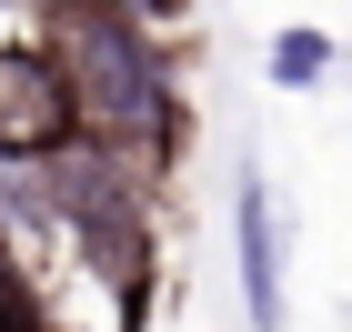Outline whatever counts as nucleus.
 I'll use <instances>...</instances> for the list:
<instances>
[{
	"label": "nucleus",
	"instance_id": "3",
	"mask_svg": "<svg viewBox=\"0 0 352 332\" xmlns=\"http://www.w3.org/2000/svg\"><path fill=\"white\" fill-rule=\"evenodd\" d=\"M232 262H242L252 332H282L292 322V252H282V201H272L252 171H242V192H232Z\"/></svg>",
	"mask_w": 352,
	"mask_h": 332
},
{
	"label": "nucleus",
	"instance_id": "1",
	"mask_svg": "<svg viewBox=\"0 0 352 332\" xmlns=\"http://www.w3.org/2000/svg\"><path fill=\"white\" fill-rule=\"evenodd\" d=\"M41 41H51L60 81L81 101V131L131 141V151H171L182 91H171V60L151 41V10H131V0H51Z\"/></svg>",
	"mask_w": 352,
	"mask_h": 332
},
{
	"label": "nucleus",
	"instance_id": "2",
	"mask_svg": "<svg viewBox=\"0 0 352 332\" xmlns=\"http://www.w3.org/2000/svg\"><path fill=\"white\" fill-rule=\"evenodd\" d=\"M81 131V101L60 81L51 41H0V162H51L60 141Z\"/></svg>",
	"mask_w": 352,
	"mask_h": 332
},
{
	"label": "nucleus",
	"instance_id": "5",
	"mask_svg": "<svg viewBox=\"0 0 352 332\" xmlns=\"http://www.w3.org/2000/svg\"><path fill=\"white\" fill-rule=\"evenodd\" d=\"M0 332H41V302H30L21 272H0Z\"/></svg>",
	"mask_w": 352,
	"mask_h": 332
},
{
	"label": "nucleus",
	"instance_id": "6",
	"mask_svg": "<svg viewBox=\"0 0 352 332\" xmlns=\"http://www.w3.org/2000/svg\"><path fill=\"white\" fill-rule=\"evenodd\" d=\"M131 10H151V0H131Z\"/></svg>",
	"mask_w": 352,
	"mask_h": 332
},
{
	"label": "nucleus",
	"instance_id": "4",
	"mask_svg": "<svg viewBox=\"0 0 352 332\" xmlns=\"http://www.w3.org/2000/svg\"><path fill=\"white\" fill-rule=\"evenodd\" d=\"M262 71H272V81H282V91H312V81H322V71H332V30H272V51H262Z\"/></svg>",
	"mask_w": 352,
	"mask_h": 332
}]
</instances>
